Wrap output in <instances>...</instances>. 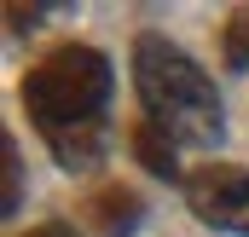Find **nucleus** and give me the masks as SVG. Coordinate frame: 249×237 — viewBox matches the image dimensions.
I'll use <instances>...</instances> for the list:
<instances>
[{
	"label": "nucleus",
	"instance_id": "7ed1b4c3",
	"mask_svg": "<svg viewBox=\"0 0 249 237\" xmlns=\"http://www.w3.org/2000/svg\"><path fill=\"white\" fill-rule=\"evenodd\" d=\"M186 203L203 226L249 237V168H232V162L191 168L186 174Z\"/></svg>",
	"mask_w": 249,
	"mask_h": 237
},
{
	"label": "nucleus",
	"instance_id": "f257e3e1",
	"mask_svg": "<svg viewBox=\"0 0 249 237\" xmlns=\"http://www.w3.org/2000/svg\"><path fill=\"white\" fill-rule=\"evenodd\" d=\"M110 93L116 69L99 47L64 41L29 64L23 75V110L35 133L47 139L53 162L64 174H93L110 151Z\"/></svg>",
	"mask_w": 249,
	"mask_h": 237
},
{
	"label": "nucleus",
	"instance_id": "f03ea898",
	"mask_svg": "<svg viewBox=\"0 0 249 237\" xmlns=\"http://www.w3.org/2000/svg\"><path fill=\"white\" fill-rule=\"evenodd\" d=\"M133 93H139L145 121L162 127L174 145L209 151V145L226 139V110H220L214 81L203 75V64L191 52H180L162 35H139L133 41Z\"/></svg>",
	"mask_w": 249,
	"mask_h": 237
},
{
	"label": "nucleus",
	"instance_id": "20e7f679",
	"mask_svg": "<svg viewBox=\"0 0 249 237\" xmlns=\"http://www.w3.org/2000/svg\"><path fill=\"white\" fill-rule=\"evenodd\" d=\"M81 220H87V232H99V237H133L139 220H145V203L133 191H122V185H105V191L87 197Z\"/></svg>",
	"mask_w": 249,
	"mask_h": 237
},
{
	"label": "nucleus",
	"instance_id": "423d86ee",
	"mask_svg": "<svg viewBox=\"0 0 249 237\" xmlns=\"http://www.w3.org/2000/svg\"><path fill=\"white\" fill-rule=\"evenodd\" d=\"M220 58L226 69H249V6H232L220 23Z\"/></svg>",
	"mask_w": 249,
	"mask_h": 237
},
{
	"label": "nucleus",
	"instance_id": "0eeeda50",
	"mask_svg": "<svg viewBox=\"0 0 249 237\" xmlns=\"http://www.w3.org/2000/svg\"><path fill=\"white\" fill-rule=\"evenodd\" d=\"M0 214L12 220L18 214V203H23V162H18V139L12 133H0Z\"/></svg>",
	"mask_w": 249,
	"mask_h": 237
},
{
	"label": "nucleus",
	"instance_id": "39448f33",
	"mask_svg": "<svg viewBox=\"0 0 249 237\" xmlns=\"http://www.w3.org/2000/svg\"><path fill=\"white\" fill-rule=\"evenodd\" d=\"M133 156H139L157 179H174V174H180V151H174V139H168L162 127H151L145 116L133 121Z\"/></svg>",
	"mask_w": 249,
	"mask_h": 237
},
{
	"label": "nucleus",
	"instance_id": "6e6552de",
	"mask_svg": "<svg viewBox=\"0 0 249 237\" xmlns=\"http://www.w3.org/2000/svg\"><path fill=\"white\" fill-rule=\"evenodd\" d=\"M29 237H81V232H75V226H64V220H53V226H35Z\"/></svg>",
	"mask_w": 249,
	"mask_h": 237
}]
</instances>
